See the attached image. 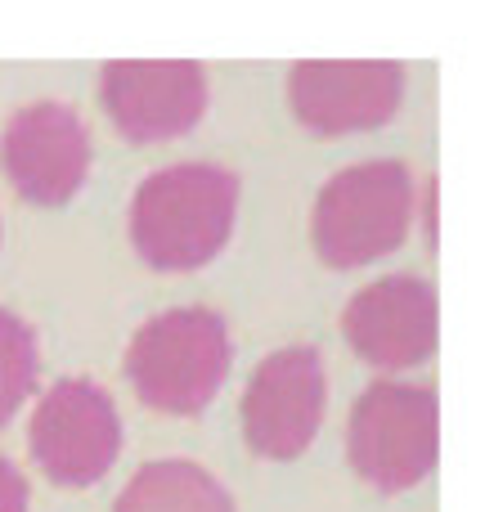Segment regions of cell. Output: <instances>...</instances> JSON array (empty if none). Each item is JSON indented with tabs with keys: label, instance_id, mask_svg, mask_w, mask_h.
Masks as SVG:
<instances>
[{
	"label": "cell",
	"instance_id": "6da1fadb",
	"mask_svg": "<svg viewBox=\"0 0 494 512\" xmlns=\"http://www.w3.org/2000/svg\"><path fill=\"white\" fill-rule=\"evenodd\" d=\"M239 176L216 162L162 167L131 198V243L153 270H198L234 234Z\"/></svg>",
	"mask_w": 494,
	"mask_h": 512
},
{
	"label": "cell",
	"instance_id": "7a4b0ae2",
	"mask_svg": "<svg viewBox=\"0 0 494 512\" xmlns=\"http://www.w3.org/2000/svg\"><path fill=\"white\" fill-rule=\"evenodd\" d=\"M230 324L207 306H180L153 315L126 351V378L135 396L162 414H203L230 373Z\"/></svg>",
	"mask_w": 494,
	"mask_h": 512
},
{
	"label": "cell",
	"instance_id": "3957f363",
	"mask_svg": "<svg viewBox=\"0 0 494 512\" xmlns=\"http://www.w3.org/2000/svg\"><path fill=\"white\" fill-rule=\"evenodd\" d=\"M418 212L414 176L396 158H373L337 171L315 198L310 239L333 270H355L405 243Z\"/></svg>",
	"mask_w": 494,
	"mask_h": 512
},
{
	"label": "cell",
	"instance_id": "277c9868",
	"mask_svg": "<svg viewBox=\"0 0 494 512\" xmlns=\"http://www.w3.org/2000/svg\"><path fill=\"white\" fill-rule=\"evenodd\" d=\"M441 450V414L432 387L409 382H373L351 409L346 454L351 468L373 490H409L436 468Z\"/></svg>",
	"mask_w": 494,
	"mask_h": 512
},
{
	"label": "cell",
	"instance_id": "5b68a950",
	"mask_svg": "<svg viewBox=\"0 0 494 512\" xmlns=\"http://www.w3.org/2000/svg\"><path fill=\"white\" fill-rule=\"evenodd\" d=\"M122 454V418L104 387L59 378L32 414V459L59 486H95Z\"/></svg>",
	"mask_w": 494,
	"mask_h": 512
},
{
	"label": "cell",
	"instance_id": "8992f818",
	"mask_svg": "<svg viewBox=\"0 0 494 512\" xmlns=\"http://www.w3.org/2000/svg\"><path fill=\"white\" fill-rule=\"evenodd\" d=\"M324 364L315 346H288L256 364L243 391V436L261 459H297L324 418Z\"/></svg>",
	"mask_w": 494,
	"mask_h": 512
},
{
	"label": "cell",
	"instance_id": "52a82bcc",
	"mask_svg": "<svg viewBox=\"0 0 494 512\" xmlns=\"http://www.w3.org/2000/svg\"><path fill=\"white\" fill-rule=\"evenodd\" d=\"M0 171L36 207H63L90 176V131L68 104H27L5 122Z\"/></svg>",
	"mask_w": 494,
	"mask_h": 512
},
{
	"label": "cell",
	"instance_id": "ba28073f",
	"mask_svg": "<svg viewBox=\"0 0 494 512\" xmlns=\"http://www.w3.org/2000/svg\"><path fill=\"white\" fill-rule=\"evenodd\" d=\"M99 99L117 131L135 144L176 140L194 131V122L207 108V72L194 59L167 63H135L117 59L99 72Z\"/></svg>",
	"mask_w": 494,
	"mask_h": 512
},
{
	"label": "cell",
	"instance_id": "9c48e42d",
	"mask_svg": "<svg viewBox=\"0 0 494 512\" xmlns=\"http://www.w3.org/2000/svg\"><path fill=\"white\" fill-rule=\"evenodd\" d=\"M405 95V68L391 59L369 63H297L288 68V104L306 131L355 135L391 122Z\"/></svg>",
	"mask_w": 494,
	"mask_h": 512
},
{
	"label": "cell",
	"instance_id": "30bf717a",
	"mask_svg": "<svg viewBox=\"0 0 494 512\" xmlns=\"http://www.w3.org/2000/svg\"><path fill=\"white\" fill-rule=\"evenodd\" d=\"M342 333L373 369H409L436 351V288L418 274H391L346 301Z\"/></svg>",
	"mask_w": 494,
	"mask_h": 512
},
{
	"label": "cell",
	"instance_id": "8fae6325",
	"mask_svg": "<svg viewBox=\"0 0 494 512\" xmlns=\"http://www.w3.org/2000/svg\"><path fill=\"white\" fill-rule=\"evenodd\" d=\"M113 512H234V499L207 468L162 459L135 472Z\"/></svg>",
	"mask_w": 494,
	"mask_h": 512
},
{
	"label": "cell",
	"instance_id": "7c38bea8",
	"mask_svg": "<svg viewBox=\"0 0 494 512\" xmlns=\"http://www.w3.org/2000/svg\"><path fill=\"white\" fill-rule=\"evenodd\" d=\"M36 387V333L0 306V427L18 414Z\"/></svg>",
	"mask_w": 494,
	"mask_h": 512
},
{
	"label": "cell",
	"instance_id": "4fadbf2b",
	"mask_svg": "<svg viewBox=\"0 0 494 512\" xmlns=\"http://www.w3.org/2000/svg\"><path fill=\"white\" fill-rule=\"evenodd\" d=\"M0 512H27V481L9 459H0Z\"/></svg>",
	"mask_w": 494,
	"mask_h": 512
}]
</instances>
